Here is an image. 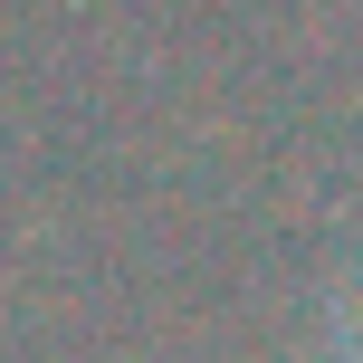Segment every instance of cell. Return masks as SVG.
Returning a JSON list of instances; mask_svg holds the SVG:
<instances>
[{
  "mask_svg": "<svg viewBox=\"0 0 363 363\" xmlns=\"http://www.w3.org/2000/svg\"><path fill=\"white\" fill-rule=\"evenodd\" d=\"M335 345L363 363V268H345V287H335Z\"/></svg>",
  "mask_w": 363,
  "mask_h": 363,
  "instance_id": "obj_1",
  "label": "cell"
}]
</instances>
